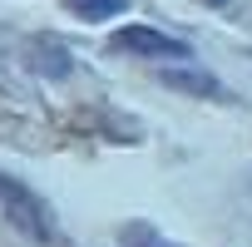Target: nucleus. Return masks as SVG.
Wrapping results in <instances>:
<instances>
[{
    "label": "nucleus",
    "mask_w": 252,
    "mask_h": 247,
    "mask_svg": "<svg viewBox=\"0 0 252 247\" xmlns=\"http://www.w3.org/2000/svg\"><path fill=\"white\" fill-rule=\"evenodd\" d=\"M0 208L15 222V232H25L30 242H55V217H50L45 198L35 188H25L20 178H10V173H0Z\"/></svg>",
    "instance_id": "1"
},
{
    "label": "nucleus",
    "mask_w": 252,
    "mask_h": 247,
    "mask_svg": "<svg viewBox=\"0 0 252 247\" xmlns=\"http://www.w3.org/2000/svg\"><path fill=\"white\" fill-rule=\"evenodd\" d=\"M109 50L139 55V60H188V55H193L178 35H163V30H154V25H124V30H114Z\"/></svg>",
    "instance_id": "2"
},
{
    "label": "nucleus",
    "mask_w": 252,
    "mask_h": 247,
    "mask_svg": "<svg viewBox=\"0 0 252 247\" xmlns=\"http://www.w3.org/2000/svg\"><path fill=\"white\" fill-rule=\"evenodd\" d=\"M129 0H64V10L69 15H79V20H89V25H99V20H109V15H119Z\"/></svg>",
    "instance_id": "3"
},
{
    "label": "nucleus",
    "mask_w": 252,
    "mask_h": 247,
    "mask_svg": "<svg viewBox=\"0 0 252 247\" xmlns=\"http://www.w3.org/2000/svg\"><path fill=\"white\" fill-rule=\"evenodd\" d=\"M35 69H40V74H64V69H69V55H64V50L50 40V45H40V55H35Z\"/></svg>",
    "instance_id": "4"
},
{
    "label": "nucleus",
    "mask_w": 252,
    "mask_h": 247,
    "mask_svg": "<svg viewBox=\"0 0 252 247\" xmlns=\"http://www.w3.org/2000/svg\"><path fill=\"white\" fill-rule=\"evenodd\" d=\"M124 247H168L154 227H144V222H129L124 227Z\"/></svg>",
    "instance_id": "5"
},
{
    "label": "nucleus",
    "mask_w": 252,
    "mask_h": 247,
    "mask_svg": "<svg viewBox=\"0 0 252 247\" xmlns=\"http://www.w3.org/2000/svg\"><path fill=\"white\" fill-rule=\"evenodd\" d=\"M168 84H178L188 94H218V79H208V74H168Z\"/></svg>",
    "instance_id": "6"
}]
</instances>
